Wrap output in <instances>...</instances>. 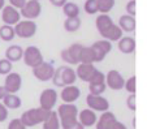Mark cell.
Returning <instances> with one entry per match:
<instances>
[{
	"label": "cell",
	"instance_id": "obj_33",
	"mask_svg": "<svg viewBox=\"0 0 147 129\" xmlns=\"http://www.w3.org/2000/svg\"><path fill=\"white\" fill-rule=\"evenodd\" d=\"M124 89L126 90L129 94H136V90H137V78H136V76H131L130 78L125 80Z\"/></svg>",
	"mask_w": 147,
	"mask_h": 129
},
{
	"label": "cell",
	"instance_id": "obj_20",
	"mask_svg": "<svg viewBox=\"0 0 147 129\" xmlns=\"http://www.w3.org/2000/svg\"><path fill=\"white\" fill-rule=\"evenodd\" d=\"M117 48L120 52L125 53V55H130L136 51V39L133 36H122L117 42Z\"/></svg>",
	"mask_w": 147,
	"mask_h": 129
},
{
	"label": "cell",
	"instance_id": "obj_2",
	"mask_svg": "<svg viewBox=\"0 0 147 129\" xmlns=\"http://www.w3.org/2000/svg\"><path fill=\"white\" fill-rule=\"evenodd\" d=\"M50 111H46L43 108H30L26 109L25 112H22L20 120L22 121V124L26 128H30V126H35L38 124H42L46 120V118L48 116Z\"/></svg>",
	"mask_w": 147,
	"mask_h": 129
},
{
	"label": "cell",
	"instance_id": "obj_6",
	"mask_svg": "<svg viewBox=\"0 0 147 129\" xmlns=\"http://www.w3.org/2000/svg\"><path fill=\"white\" fill-rule=\"evenodd\" d=\"M57 116L61 123H68V121L77 120L78 108L74 103H63L57 107Z\"/></svg>",
	"mask_w": 147,
	"mask_h": 129
},
{
	"label": "cell",
	"instance_id": "obj_5",
	"mask_svg": "<svg viewBox=\"0 0 147 129\" xmlns=\"http://www.w3.org/2000/svg\"><path fill=\"white\" fill-rule=\"evenodd\" d=\"M22 60L30 68H35L36 65H39L40 63L45 61L42 51L38 47H35V46H29V47H26V50H24Z\"/></svg>",
	"mask_w": 147,
	"mask_h": 129
},
{
	"label": "cell",
	"instance_id": "obj_42",
	"mask_svg": "<svg viewBox=\"0 0 147 129\" xmlns=\"http://www.w3.org/2000/svg\"><path fill=\"white\" fill-rule=\"evenodd\" d=\"M50 3L52 4V5H55V7H63L65 3H67V0H50Z\"/></svg>",
	"mask_w": 147,
	"mask_h": 129
},
{
	"label": "cell",
	"instance_id": "obj_10",
	"mask_svg": "<svg viewBox=\"0 0 147 129\" xmlns=\"http://www.w3.org/2000/svg\"><path fill=\"white\" fill-rule=\"evenodd\" d=\"M86 104L87 108L92 109L95 112H106L109 109V102L107 98L102 95H92L87 94L86 97Z\"/></svg>",
	"mask_w": 147,
	"mask_h": 129
},
{
	"label": "cell",
	"instance_id": "obj_4",
	"mask_svg": "<svg viewBox=\"0 0 147 129\" xmlns=\"http://www.w3.org/2000/svg\"><path fill=\"white\" fill-rule=\"evenodd\" d=\"M82 50V45L81 43H73L69 47L64 48L61 51L60 56L63 61H65L69 65H77L80 64V53Z\"/></svg>",
	"mask_w": 147,
	"mask_h": 129
},
{
	"label": "cell",
	"instance_id": "obj_22",
	"mask_svg": "<svg viewBox=\"0 0 147 129\" xmlns=\"http://www.w3.org/2000/svg\"><path fill=\"white\" fill-rule=\"evenodd\" d=\"M24 48L18 45H12L7 48L5 51V59L9 60L11 63H17L22 59Z\"/></svg>",
	"mask_w": 147,
	"mask_h": 129
},
{
	"label": "cell",
	"instance_id": "obj_29",
	"mask_svg": "<svg viewBox=\"0 0 147 129\" xmlns=\"http://www.w3.org/2000/svg\"><path fill=\"white\" fill-rule=\"evenodd\" d=\"M14 29L11 25H3L0 28V39L4 42H12L14 39Z\"/></svg>",
	"mask_w": 147,
	"mask_h": 129
},
{
	"label": "cell",
	"instance_id": "obj_34",
	"mask_svg": "<svg viewBox=\"0 0 147 129\" xmlns=\"http://www.w3.org/2000/svg\"><path fill=\"white\" fill-rule=\"evenodd\" d=\"M83 9L87 14H96L98 13V3L96 0H86L83 4Z\"/></svg>",
	"mask_w": 147,
	"mask_h": 129
},
{
	"label": "cell",
	"instance_id": "obj_19",
	"mask_svg": "<svg viewBox=\"0 0 147 129\" xmlns=\"http://www.w3.org/2000/svg\"><path fill=\"white\" fill-rule=\"evenodd\" d=\"M117 121L116 116L113 112L111 111H106V112H102V115L98 118L96 124H95V128L96 129H111L112 125Z\"/></svg>",
	"mask_w": 147,
	"mask_h": 129
},
{
	"label": "cell",
	"instance_id": "obj_37",
	"mask_svg": "<svg viewBox=\"0 0 147 129\" xmlns=\"http://www.w3.org/2000/svg\"><path fill=\"white\" fill-rule=\"evenodd\" d=\"M126 14L129 16H136V0H129L128 4H126Z\"/></svg>",
	"mask_w": 147,
	"mask_h": 129
},
{
	"label": "cell",
	"instance_id": "obj_41",
	"mask_svg": "<svg viewBox=\"0 0 147 129\" xmlns=\"http://www.w3.org/2000/svg\"><path fill=\"white\" fill-rule=\"evenodd\" d=\"M111 129H128V128H126V125H125L124 123H121V121L117 120L116 123H115L113 125H112V128H111Z\"/></svg>",
	"mask_w": 147,
	"mask_h": 129
},
{
	"label": "cell",
	"instance_id": "obj_23",
	"mask_svg": "<svg viewBox=\"0 0 147 129\" xmlns=\"http://www.w3.org/2000/svg\"><path fill=\"white\" fill-rule=\"evenodd\" d=\"M1 103H3L8 109H17L21 107L22 101H21V98H20L17 94H8L7 93V95L3 98Z\"/></svg>",
	"mask_w": 147,
	"mask_h": 129
},
{
	"label": "cell",
	"instance_id": "obj_18",
	"mask_svg": "<svg viewBox=\"0 0 147 129\" xmlns=\"http://www.w3.org/2000/svg\"><path fill=\"white\" fill-rule=\"evenodd\" d=\"M100 35L103 36V39L106 41H109V42H119L120 39H121L122 36H124V33H122V30L119 28V25H116V24H112L109 28H107L106 30H103L102 33H99Z\"/></svg>",
	"mask_w": 147,
	"mask_h": 129
},
{
	"label": "cell",
	"instance_id": "obj_40",
	"mask_svg": "<svg viewBox=\"0 0 147 129\" xmlns=\"http://www.w3.org/2000/svg\"><path fill=\"white\" fill-rule=\"evenodd\" d=\"M26 3V0H9V5L14 7V8L20 9L22 8V5Z\"/></svg>",
	"mask_w": 147,
	"mask_h": 129
},
{
	"label": "cell",
	"instance_id": "obj_21",
	"mask_svg": "<svg viewBox=\"0 0 147 129\" xmlns=\"http://www.w3.org/2000/svg\"><path fill=\"white\" fill-rule=\"evenodd\" d=\"M136 17L129 16V14H124L120 17L119 28L122 30V33H133L136 30Z\"/></svg>",
	"mask_w": 147,
	"mask_h": 129
},
{
	"label": "cell",
	"instance_id": "obj_1",
	"mask_svg": "<svg viewBox=\"0 0 147 129\" xmlns=\"http://www.w3.org/2000/svg\"><path fill=\"white\" fill-rule=\"evenodd\" d=\"M52 84L57 87H64L68 85H74V82L77 81V76H76V70L72 67H59L57 69H55L52 78H51Z\"/></svg>",
	"mask_w": 147,
	"mask_h": 129
},
{
	"label": "cell",
	"instance_id": "obj_12",
	"mask_svg": "<svg viewBox=\"0 0 147 129\" xmlns=\"http://www.w3.org/2000/svg\"><path fill=\"white\" fill-rule=\"evenodd\" d=\"M22 86V77L17 72H11L9 74L5 76V81H4V89L8 94H17Z\"/></svg>",
	"mask_w": 147,
	"mask_h": 129
},
{
	"label": "cell",
	"instance_id": "obj_43",
	"mask_svg": "<svg viewBox=\"0 0 147 129\" xmlns=\"http://www.w3.org/2000/svg\"><path fill=\"white\" fill-rule=\"evenodd\" d=\"M7 95V91L4 89V86H0V101H3V98Z\"/></svg>",
	"mask_w": 147,
	"mask_h": 129
},
{
	"label": "cell",
	"instance_id": "obj_38",
	"mask_svg": "<svg viewBox=\"0 0 147 129\" xmlns=\"http://www.w3.org/2000/svg\"><path fill=\"white\" fill-rule=\"evenodd\" d=\"M126 106L130 111H136V94H129L126 99Z\"/></svg>",
	"mask_w": 147,
	"mask_h": 129
},
{
	"label": "cell",
	"instance_id": "obj_44",
	"mask_svg": "<svg viewBox=\"0 0 147 129\" xmlns=\"http://www.w3.org/2000/svg\"><path fill=\"white\" fill-rule=\"evenodd\" d=\"M5 7V0H0V11Z\"/></svg>",
	"mask_w": 147,
	"mask_h": 129
},
{
	"label": "cell",
	"instance_id": "obj_7",
	"mask_svg": "<svg viewBox=\"0 0 147 129\" xmlns=\"http://www.w3.org/2000/svg\"><path fill=\"white\" fill-rule=\"evenodd\" d=\"M42 13V5L40 1L38 0H28L22 5V8H20V14L25 17V20H35L40 16Z\"/></svg>",
	"mask_w": 147,
	"mask_h": 129
},
{
	"label": "cell",
	"instance_id": "obj_36",
	"mask_svg": "<svg viewBox=\"0 0 147 129\" xmlns=\"http://www.w3.org/2000/svg\"><path fill=\"white\" fill-rule=\"evenodd\" d=\"M7 129H26V126L24 125L22 121L20 120V119H12V120L9 121Z\"/></svg>",
	"mask_w": 147,
	"mask_h": 129
},
{
	"label": "cell",
	"instance_id": "obj_27",
	"mask_svg": "<svg viewBox=\"0 0 147 129\" xmlns=\"http://www.w3.org/2000/svg\"><path fill=\"white\" fill-rule=\"evenodd\" d=\"M61 8H63V13L67 16V18L80 17V12H81L80 7H78L76 3H73V1H67Z\"/></svg>",
	"mask_w": 147,
	"mask_h": 129
},
{
	"label": "cell",
	"instance_id": "obj_8",
	"mask_svg": "<svg viewBox=\"0 0 147 129\" xmlns=\"http://www.w3.org/2000/svg\"><path fill=\"white\" fill-rule=\"evenodd\" d=\"M57 103V91L55 89H45L39 95V107L46 111H52Z\"/></svg>",
	"mask_w": 147,
	"mask_h": 129
},
{
	"label": "cell",
	"instance_id": "obj_17",
	"mask_svg": "<svg viewBox=\"0 0 147 129\" xmlns=\"http://www.w3.org/2000/svg\"><path fill=\"white\" fill-rule=\"evenodd\" d=\"M77 119L83 128H90V126H94L95 124H96L98 115L95 111H92V109L85 108V109H82V111L78 112Z\"/></svg>",
	"mask_w": 147,
	"mask_h": 129
},
{
	"label": "cell",
	"instance_id": "obj_30",
	"mask_svg": "<svg viewBox=\"0 0 147 129\" xmlns=\"http://www.w3.org/2000/svg\"><path fill=\"white\" fill-rule=\"evenodd\" d=\"M98 3V12L103 14H107L113 9L115 0H96Z\"/></svg>",
	"mask_w": 147,
	"mask_h": 129
},
{
	"label": "cell",
	"instance_id": "obj_15",
	"mask_svg": "<svg viewBox=\"0 0 147 129\" xmlns=\"http://www.w3.org/2000/svg\"><path fill=\"white\" fill-rule=\"evenodd\" d=\"M81 97V90L76 85H68L64 86L60 93V99L63 101V103H74L76 101H78Z\"/></svg>",
	"mask_w": 147,
	"mask_h": 129
},
{
	"label": "cell",
	"instance_id": "obj_16",
	"mask_svg": "<svg viewBox=\"0 0 147 129\" xmlns=\"http://www.w3.org/2000/svg\"><path fill=\"white\" fill-rule=\"evenodd\" d=\"M77 69L76 70V76H77V78H80L81 81L83 82H89L90 80L92 78V76L95 74V72H96V68L94 67V64H85V63H80V64H77Z\"/></svg>",
	"mask_w": 147,
	"mask_h": 129
},
{
	"label": "cell",
	"instance_id": "obj_39",
	"mask_svg": "<svg viewBox=\"0 0 147 129\" xmlns=\"http://www.w3.org/2000/svg\"><path fill=\"white\" fill-rule=\"evenodd\" d=\"M7 119H8V108H7V107L1 103V101H0V123L5 121Z\"/></svg>",
	"mask_w": 147,
	"mask_h": 129
},
{
	"label": "cell",
	"instance_id": "obj_32",
	"mask_svg": "<svg viewBox=\"0 0 147 129\" xmlns=\"http://www.w3.org/2000/svg\"><path fill=\"white\" fill-rule=\"evenodd\" d=\"M13 69V63H11L7 59H0V74L1 76H7L12 72Z\"/></svg>",
	"mask_w": 147,
	"mask_h": 129
},
{
	"label": "cell",
	"instance_id": "obj_9",
	"mask_svg": "<svg viewBox=\"0 0 147 129\" xmlns=\"http://www.w3.org/2000/svg\"><path fill=\"white\" fill-rule=\"evenodd\" d=\"M55 69L56 68L53 67L51 63L43 61L39 65H36L35 68H33V76L35 77L38 81L47 82V81H51L53 73H55Z\"/></svg>",
	"mask_w": 147,
	"mask_h": 129
},
{
	"label": "cell",
	"instance_id": "obj_35",
	"mask_svg": "<svg viewBox=\"0 0 147 129\" xmlns=\"http://www.w3.org/2000/svg\"><path fill=\"white\" fill-rule=\"evenodd\" d=\"M60 126H61V129H85L81 125L80 121H78V119L73 121H68V123H61Z\"/></svg>",
	"mask_w": 147,
	"mask_h": 129
},
{
	"label": "cell",
	"instance_id": "obj_28",
	"mask_svg": "<svg viewBox=\"0 0 147 129\" xmlns=\"http://www.w3.org/2000/svg\"><path fill=\"white\" fill-rule=\"evenodd\" d=\"M81 24H82V21H81L80 17L67 18V20L64 21V29H65V31H68V33H74V31L80 30Z\"/></svg>",
	"mask_w": 147,
	"mask_h": 129
},
{
	"label": "cell",
	"instance_id": "obj_24",
	"mask_svg": "<svg viewBox=\"0 0 147 129\" xmlns=\"http://www.w3.org/2000/svg\"><path fill=\"white\" fill-rule=\"evenodd\" d=\"M43 129H61L60 126V120H59V116L56 111H50L48 116L46 118V120L43 121Z\"/></svg>",
	"mask_w": 147,
	"mask_h": 129
},
{
	"label": "cell",
	"instance_id": "obj_26",
	"mask_svg": "<svg viewBox=\"0 0 147 129\" xmlns=\"http://www.w3.org/2000/svg\"><path fill=\"white\" fill-rule=\"evenodd\" d=\"M113 24V20H112L111 17H109V14H99V16L96 17V20H95V25H96V30L99 31V33H102L103 30H106L107 28H109V26Z\"/></svg>",
	"mask_w": 147,
	"mask_h": 129
},
{
	"label": "cell",
	"instance_id": "obj_25",
	"mask_svg": "<svg viewBox=\"0 0 147 129\" xmlns=\"http://www.w3.org/2000/svg\"><path fill=\"white\" fill-rule=\"evenodd\" d=\"M80 63H85V64H94L95 63L94 51L90 46H82V50L80 53Z\"/></svg>",
	"mask_w": 147,
	"mask_h": 129
},
{
	"label": "cell",
	"instance_id": "obj_31",
	"mask_svg": "<svg viewBox=\"0 0 147 129\" xmlns=\"http://www.w3.org/2000/svg\"><path fill=\"white\" fill-rule=\"evenodd\" d=\"M106 82H103V84H89V94H92V95H102L106 91Z\"/></svg>",
	"mask_w": 147,
	"mask_h": 129
},
{
	"label": "cell",
	"instance_id": "obj_3",
	"mask_svg": "<svg viewBox=\"0 0 147 129\" xmlns=\"http://www.w3.org/2000/svg\"><path fill=\"white\" fill-rule=\"evenodd\" d=\"M13 29H14V34L18 38L29 39V38H31V36H34L36 34L38 26H36V24L33 20H24L17 22L13 26Z\"/></svg>",
	"mask_w": 147,
	"mask_h": 129
},
{
	"label": "cell",
	"instance_id": "obj_13",
	"mask_svg": "<svg viewBox=\"0 0 147 129\" xmlns=\"http://www.w3.org/2000/svg\"><path fill=\"white\" fill-rule=\"evenodd\" d=\"M106 76V86L109 87L111 90H121L124 89V84H125V78L122 77V74L116 69H111L108 70Z\"/></svg>",
	"mask_w": 147,
	"mask_h": 129
},
{
	"label": "cell",
	"instance_id": "obj_14",
	"mask_svg": "<svg viewBox=\"0 0 147 129\" xmlns=\"http://www.w3.org/2000/svg\"><path fill=\"white\" fill-rule=\"evenodd\" d=\"M20 18H21V14L20 11L17 8L12 5H5L1 9V20H3L4 25H11L14 26L17 22H20Z\"/></svg>",
	"mask_w": 147,
	"mask_h": 129
},
{
	"label": "cell",
	"instance_id": "obj_11",
	"mask_svg": "<svg viewBox=\"0 0 147 129\" xmlns=\"http://www.w3.org/2000/svg\"><path fill=\"white\" fill-rule=\"evenodd\" d=\"M90 47L92 48L94 51V55H95V63H99V61H103L104 57L108 55L109 52L112 51V43L109 41H106V39H100V41H96L94 42Z\"/></svg>",
	"mask_w": 147,
	"mask_h": 129
},
{
	"label": "cell",
	"instance_id": "obj_45",
	"mask_svg": "<svg viewBox=\"0 0 147 129\" xmlns=\"http://www.w3.org/2000/svg\"><path fill=\"white\" fill-rule=\"evenodd\" d=\"M38 1H40V0H38Z\"/></svg>",
	"mask_w": 147,
	"mask_h": 129
}]
</instances>
